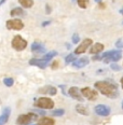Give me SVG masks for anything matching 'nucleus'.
I'll use <instances>...</instances> for the list:
<instances>
[{
  "label": "nucleus",
  "instance_id": "f257e3e1",
  "mask_svg": "<svg viewBox=\"0 0 123 125\" xmlns=\"http://www.w3.org/2000/svg\"><path fill=\"white\" fill-rule=\"evenodd\" d=\"M94 86L96 90L101 92V94H103L104 96L108 98H111V99H114L119 96L117 85L112 81H97L95 82Z\"/></svg>",
  "mask_w": 123,
  "mask_h": 125
},
{
  "label": "nucleus",
  "instance_id": "f03ea898",
  "mask_svg": "<svg viewBox=\"0 0 123 125\" xmlns=\"http://www.w3.org/2000/svg\"><path fill=\"white\" fill-rule=\"evenodd\" d=\"M122 57V52L120 50H111L105 52L103 55L101 56V59L105 64H109V62H116L120 61Z\"/></svg>",
  "mask_w": 123,
  "mask_h": 125
},
{
  "label": "nucleus",
  "instance_id": "7ed1b4c3",
  "mask_svg": "<svg viewBox=\"0 0 123 125\" xmlns=\"http://www.w3.org/2000/svg\"><path fill=\"white\" fill-rule=\"evenodd\" d=\"M11 45H12V48L14 49V50L23 51V50H25V49L27 48L28 43H27V40H25L22 36L16 35V36L13 37L12 41H11Z\"/></svg>",
  "mask_w": 123,
  "mask_h": 125
},
{
  "label": "nucleus",
  "instance_id": "20e7f679",
  "mask_svg": "<svg viewBox=\"0 0 123 125\" xmlns=\"http://www.w3.org/2000/svg\"><path fill=\"white\" fill-rule=\"evenodd\" d=\"M35 106L37 108L42 109V110H50V109H52L54 107V101L48 97H39L36 100Z\"/></svg>",
  "mask_w": 123,
  "mask_h": 125
},
{
  "label": "nucleus",
  "instance_id": "39448f33",
  "mask_svg": "<svg viewBox=\"0 0 123 125\" xmlns=\"http://www.w3.org/2000/svg\"><path fill=\"white\" fill-rule=\"evenodd\" d=\"M31 121H38V115L34 112L21 114L16 120V123L17 125H29Z\"/></svg>",
  "mask_w": 123,
  "mask_h": 125
},
{
  "label": "nucleus",
  "instance_id": "423d86ee",
  "mask_svg": "<svg viewBox=\"0 0 123 125\" xmlns=\"http://www.w3.org/2000/svg\"><path fill=\"white\" fill-rule=\"evenodd\" d=\"M6 26L8 29L10 30H21L24 28V23L20 19H13V20L7 21Z\"/></svg>",
  "mask_w": 123,
  "mask_h": 125
},
{
  "label": "nucleus",
  "instance_id": "0eeeda50",
  "mask_svg": "<svg viewBox=\"0 0 123 125\" xmlns=\"http://www.w3.org/2000/svg\"><path fill=\"white\" fill-rule=\"evenodd\" d=\"M81 93H82L83 97H84L85 99H88L90 101H93V100L97 99V91L93 90V88H91L89 86L81 88Z\"/></svg>",
  "mask_w": 123,
  "mask_h": 125
},
{
  "label": "nucleus",
  "instance_id": "6e6552de",
  "mask_svg": "<svg viewBox=\"0 0 123 125\" xmlns=\"http://www.w3.org/2000/svg\"><path fill=\"white\" fill-rule=\"evenodd\" d=\"M93 45V40L90 38H85L82 42L80 43V45H78L75 50V54L78 55V54H83L85 53V51L89 49V46H92Z\"/></svg>",
  "mask_w": 123,
  "mask_h": 125
},
{
  "label": "nucleus",
  "instance_id": "1a4fd4ad",
  "mask_svg": "<svg viewBox=\"0 0 123 125\" xmlns=\"http://www.w3.org/2000/svg\"><path fill=\"white\" fill-rule=\"evenodd\" d=\"M94 111H95V113L99 116H108L111 112L110 108L107 105H103V104L96 106L95 108H94Z\"/></svg>",
  "mask_w": 123,
  "mask_h": 125
},
{
  "label": "nucleus",
  "instance_id": "9d476101",
  "mask_svg": "<svg viewBox=\"0 0 123 125\" xmlns=\"http://www.w3.org/2000/svg\"><path fill=\"white\" fill-rule=\"evenodd\" d=\"M68 94H69L70 96H71L74 99L76 100H78V101H83L84 100V97H83V95H82V93H81V90L79 87H77V86H72V87H70L69 88V91H68Z\"/></svg>",
  "mask_w": 123,
  "mask_h": 125
},
{
  "label": "nucleus",
  "instance_id": "9b49d317",
  "mask_svg": "<svg viewBox=\"0 0 123 125\" xmlns=\"http://www.w3.org/2000/svg\"><path fill=\"white\" fill-rule=\"evenodd\" d=\"M49 64H51L49 61H46V59H39V58H31L29 61V65L30 66H36V67H39V68H46V67L49 66Z\"/></svg>",
  "mask_w": 123,
  "mask_h": 125
},
{
  "label": "nucleus",
  "instance_id": "f8f14e48",
  "mask_svg": "<svg viewBox=\"0 0 123 125\" xmlns=\"http://www.w3.org/2000/svg\"><path fill=\"white\" fill-rule=\"evenodd\" d=\"M89 62H90V59H89L88 56H84V57H81V58L77 59L76 62H72V66L75 68H78V69H81V68H84L85 66H88Z\"/></svg>",
  "mask_w": 123,
  "mask_h": 125
},
{
  "label": "nucleus",
  "instance_id": "ddd939ff",
  "mask_svg": "<svg viewBox=\"0 0 123 125\" xmlns=\"http://www.w3.org/2000/svg\"><path fill=\"white\" fill-rule=\"evenodd\" d=\"M39 93L48 94V95H50V96H54V95L57 94V88L54 87V86H51V85H46V86L40 88V90H39Z\"/></svg>",
  "mask_w": 123,
  "mask_h": 125
},
{
  "label": "nucleus",
  "instance_id": "4468645a",
  "mask_svg": "<svg viewBox=\"0 0 123 125\" xmlns=\"http://www.w3.org/2000/svg\"><path fill=\"white\" fill-rule=\"evenodd\" d=\"M104 44L103 43H94L92 46H91L90 49V54H92V55H97V54L101 53V52L104 51Z\"/></svg>",
  "mask_w": 123,
  "mask_h": 125
},
{
  "label": "nucleus",
  "instance_id": "2eb2a0df",
  "mask_svg": "<svg viewBox=\"0 0 123 125\" xmlns=\"http://www.w3.org/2000/svg\"><path fill=\"white\" fill-rule=\"evenodd\" d=\"M31 51H33L35 54H43V53H45L46 50L41 43L34 42L31 44Z\"/></svg>",
  "mask_w": 123,
  "mask_h": 125
},
{
  "label": "nucleus",
  "instance_id": "dca6fc26",
  "mask_svg": "<svg viewBox=\"0 0 123 125\" xmlns=\"http://www.w3.org/2000/svg\"><path fill=\"white\" fill-rule=\"evenodd\" d=\"M10 113H11V109L8 107V108H4L3 111H2V114L0 115V125H4L9 120Z\"/></svg>",
  "mask_w": 123,
  "mask_h": 125
},
{
  "label": "nucleus",
  "instance_id": "f3484780",
  "mask_svg": "<svg viewBox=\"0 0 123 125\" xmlns=\"http://www.w3.org/2000/svg\"><path fill=\"white\" fill-rule=\"evenodd\" d=\"M55 121L52 118H48V116H43V118L39 119L37 121V125H54Z\"/></svg>",
  "mask_w": 123,
  "mask_h": 125
},
{
  "label": "nucleus",
  "instance_id": "a211bd4d",
  "mask_svg": "<svg viewBox=\"0 0 123 125\" xmlns=\"http://www.w3.org/2000/svg\"><path fill=\"white\" fill-rule=\"evenodd\" d=\"M76 111H77L79 114H82V115H86L88 116L89 114H90V111H89V109L86 108L84 105H76Z\"/></svg>",
  "mask_w": 123,
  "mask_h": 125
},
{
  "label": "nucleus",
  "instance_id": "6ab92c4d",
  "mask_svg": "<svg viewBox=\"0 0 123 125\" xmlns=\"http://www.w3.org/2000/svg\"><path fill=\"white\" fill-rule=\"evenodd\" d=\"M10 15H11L12 17L23 16V15H25V11H24V9H23V8H14V9L11 10Z\"/></svg>",
  "mask_w": 123,
  "mask_h": 125
},
{
  "label": "nucleus",
  "instance_id": "aec40b11",
  "mask_svg": "<svg viewBox=\"0 0 123 125\" xmlns=\"http://www.w3.org/2000/svg\"><path fill=\"white\" fill-rule=\"evenodd\" d=\"M19 3L25 9H29V8L33 7L34 1L33 0H19Z\"/></svg>",
  "mask_w": 123,
  "mask_h": 125
},
{
  "label": "nucleus",
  "instance_id": "412c9836",
  "mask_svg": "<svg viewBox=\"0 0 123 125\" xmlns=\"http://www.w3.org/2000/svg\"><path fill=\"white\" fill-rule=\"evenodd\" d=\"M77 59H76V54H68V55L65 57V62H66V65L68 64H72L74 62H76Z\"/></svg>",
  "mask_w": 123,
  "mask_h": 125
},
{
  "label": "nucleus",
  "instance_id": "4be33fe9",
  "mask_svg": "<svg viewBox=\"0 0 123 125\" xmlns=\"http://www.w3.org/2000/svg\"><path fill=\"white\" fill-rule=\"evenodd\" d=\"M57 55V52L56 51H50L49 53H46L45 55H44L42 58L43 59H46V61H49V62H51V59L53 58V57H55Z\"/></svg>",
  "mask_w": 123,
  "mask_h": 125
},
{
  "label": "nucleus",
  "instance_id": "5701e85b",
  "mask_svg": "<svg viewBox=\"0 0 123 125\" xmlns=\"http://www.w3.org/2000/svg\"><path fill=\"white\" fill-rule=\"evenodd\" d=\"M51 114L53 116H63L65 114V110L64 109H55V110H52Z\"/></svg>",
  "mask_w": 123,
  "mask_h": 125
},
{
  "label": "nucleus",
  "instance_id": "b1692460",
  "mask_svg": "<svg viewBox=\"0 0 123 125\" xmlns=\"http://www.w3.org/2000/svg\"><path fill=\"white\" fill-rule=\"evenodd\" d=\"M89 2H90V0H77L78 6H79L81 9H86L89 6Z\"/></svg>",
  "mask_w": 123,
  "mask_h": 125
},
{
  "label": "nucleus",
  "instance_id": "393cba45",
  "mask_svg": "<svg viewBox=\"0 0 123 125\" xmlns=\"http://www.w3.org/2000/svg\"><path fill=\"white\" fill-rule=\"evenodd\" d=\"M3 84L8 87H11V86H13V84H14V80H13V78H4Z\"/></svg>",
  "mask_w": 123,
  "mask_h": 125
},
{
  "label": "nucleus",
  "instance_id": "a878e982",
  "mask_svg": "<svg viewBox=\"0 0 123 125\" xmlns=\"http://www.w3.org/2000/svg\"><path fill=\"white\" fill-rule=\"evenodd\" d=\"M110 68L112 70H114V71H120V70H121V67H120L117 62H112V64L110 65Z\"/></svg>",
  "mask_w": 123,
  "mask_h": 125
},
{
  "label": "nucleus",
  "instance_id": "bb28decb",
  "mask_svg": "<svg viewBox=\"0 0 123 125\" xmlns=\"http://www.w3.org/2000/svg\"><path fill=\"white\" fill-rule=\"evenodd\" d=\"M80 41V37H79V35L78 33H75L74 36H72V43L74 44H77L78 42Z\"/></svg>",
  "mask_w": 123,
  "mask_h": 125
},
{
  "label": "nucleus",
  "instance_id": "cd10ccee",
  "mask_svg": "<svg viewBox=\"0 0 123 125\" xmlns=\"http://www.w3.org/2000/svg\"><path fill=\"white\" fill-rule=\"evenodd\" d=\"M50 65H51V68H52V69H56V68H58V67H59L58 61H53Z\"/></svg>",
  "mask_w": 123,
  "mask_h": 125
},
{
  "label": "nucleus",
  "instance_id": "c85d7f7f",
  "mask_svg": "<svg viewBox=\"0 0 123 125\" xmlns=\"http://www.w3.org/2000/svg\"><path fill=\"white\" fill-rule=\"evenodd\" d=\"M116 46L117 48H119V49H122L123 48V40L122 39H119V40L116 42Z\"/></svg>",
  "mask_w": 123,
  "mask_h": 125
},
{
  "label": "nucleus",
  "instance_id": "c756f323",
  "mask_svg": "<svg viewBox=\"0 0 123 125\" xmlns=\"http://www.w3.org/2000/svg\"><path fill=\"white\" fill-rule=\"evenodd\" d=\"M45 9H46V11H45V13H46V14H50V13H51V7H49V4H46Z\"/></svg>",
  "mask_w": 123,
  "mask_h": 125
},
{
  "label": "nucleus",
  "instance_id": "7c9ffc66",
  "mask_svg": "<svg viewBox=\"0 0 123 125\" xmlns=\"http://www.w3.org/2000/svg\"><path fill=\"white\" fill-rule=\"evenodd\" d=\"M50 23H51V22H50V21H46V22H43V23H42V26H43V27H45V26L50 25Z\"/></svg>",
  "mask_w": 123,
  "mask_h": 125
},
{
  "label": "nucleus",
  "instance_id": "2f4dec72",
  "mask_svg": "<svg viewBox=\"0 0 123 125\" xmlns=\"http://www.w3.org/2000/svg\"><path fill=\"white\" fill-rule=\"evenodd\" d=\"M120 83H121V86H122V88H123V77L121 78V80H120Z\"/></svg>",
  "mask_w": 123,
  "mask_h": 125
},
{
  "label": "nucleus",
  "instance_id": "473e14b6",
  "mask_svg": "<svg viewBox=\"0 0 123 125\" xmlns=\"http://www.w3.org/2000/svg\"><path fill=\"white\" fill-rule=\"evenodd\" d=\"M4 2H6V0H0V6H1V4H3Z\"/></svg>",
  "mask_w": 123,
  "mask_h": 125
},
{
  "label": "nucleus",
  "instance_id": "72a5a7b5",
  "mask_svg": "<svg viewBox=\"0 0 123 125\" xmlns=\"http://www.w3.org/2000/svg\"><path fill=\"white\" fill-rule=\"evenodd\" d=\"M95 2H97V3H101V0H95Z\"/></svg>",
  "mask_w": 123,
  "mask_h": 125
},
{
  "label": "nucleus",
  "instance_id": "f704fd0d",
  "mask_svg": "<svg viewBox=\"0 0 123 125\" xmlns=\"http://www.w3.org/2000/svg\"><path fill=\"white\" fill-rule=\"evenodd\" d=\"M66 48L67 49H70V44H66Z\"/></svg>",
  "mask_w": 123,
  "mask_h": 125
},
{
  "label": "nucleus",
  "instance_id": "c9c22d12",
  "mask_svg": "<svg viewBox=\"0 0 123 125\" xmlns=\"http://www.w3.org/2000/svg\"><path fill=\"white\" fill-rule=\"evenodd\" d=\"M121 108H122V109H123V100H122V101H121Z\"/></svg>",
  "mask_w": 123,
  "mask_h": 125
},
{
  "label": "nucleus",
  "instance_id": "e433bc0d",
  "mask_svg": "<svg viewBox=\"0 0 123 125\" xmlns=\"http://www.w3.org/2000/svg\"><path fill=\"white\" fill-rule=\"evenodd\" d=\"M120 13H121V14H123V10H120Z\"/></svg>",
  "mask_w": 123,
  "mask_h": 125
},
{
  "label": "nucleus",
  "instance_id": "4c0bfd02",
  "mask_svg": "<svg viewBox=\"0 0 123 125\" xmlns=\"http://www.w3.org/2000/svg\"><path fill=\"white\" fill-rule=\"evenodd\" d=\"M29 125H37V124H29Z\"/></svg>",
  "mask_w": 123,
  "mask_h": 125
}]
</instances>
